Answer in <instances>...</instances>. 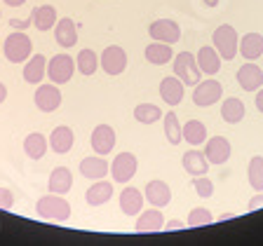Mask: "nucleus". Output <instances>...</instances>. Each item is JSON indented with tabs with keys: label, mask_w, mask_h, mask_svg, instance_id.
<instances>
[{
	"label": "nucleus",
	"mask_w": 263,
	"mask_h": 246,
	"mask_svg": "<svg viewBox=\"0 0 263 246\" xmlns=\"http://www.w3.org/2000/svg\"><path fill=\"white\" fill-rule=\"evenodd\" d=\"M193 188H195L197 197H204V199L214 195V183L207 176H195V178H193Z\"/></svg>",
	"instance_id": "obj_37"
},
{
	"label": "nucleus",
	"mask_w": 263,
	"mask_h": 246,
	"mask_svg": "<svg viewBox=\"0 0 263 246\" xmlns=\"http://www.w3.org/2000/svg\"><path fill=\"white\" fill-rule=\"evenodd\" d=\"M143 56H146L148 64L164 66V64H170V61L174 59V49H172V45H167V43H158V40H153L151 45H146Z\"/></svg>",
	"instance_id": "obj_23"
},
{
	"label": "nucleus",
	"mask_w": 263,
	"mask_h": 246,
	"mask_svg": "<svg viewBox=\"0 0 263 246\" xmlns=\"http://www.w3.org/2000/svg\"><path fill=\"white\" fill-rule=\"evenodd\" d=\"M73 73H76V59H71L68 54H54L52 59H47V77L54 85H66L71 82Z\"/></svg>",
	"instance_id": "obj_6"
},
{
	"label": "nucleus",
	"mask_w": 263,
	"mask_h": 246,
	"mask_svg": "<svg viewBox=\"0 0 263 246\" xmlns=\"http://www.w3.org/2000/svg\"><path fill=\"white\" fill-rule=\"evenodd\" d=\"M204 157H207L209 164H226L230 159V153H233V146H230L228 138L223 136H214L209 141H204Z\"/></svg>",
	"instance_id": "obj_12"
},
{
	"label": "nucleus",
	"mask_w": 263,
	"mask_h": 246,
	"mask_svg": "<svg viewBox=\"0 0 263 246\" xmlns=\"http://www.w3.org/2000/svg\"><path fill=\"white\" fill-rule=\"evenodd\" d=\"M162 127H164V136H167V141H170L172 146H179V143L183 141V136H181L179 115H176L174 110H170L167 115H162Z\"/></svg>",
	"instance_id": "obj_33"
},
{
	"label": "nucleus",
	"mask_w": 263,
	"mask_h": 246,
	"mask_svg": "<svg viewBox=\"0 0 263 246\" xmlns=\"http://www.w3.org/2000/svg\"><path fill=\"white\" fill-rule=\"evenodd\" d=\"M3 3H5V5H10V7H22L26 0H3Z\"/></svg>",
	"instance_id": "obj_44"
},
{
	"label": "nucleus",
	"mask_w": 263,
	"mask_h": 246,
	"mask_svg": "<svg viewBox=\"0 0 263 246\" xmlns=\"http://www.w3.org/2000/svg\"><path fill=\"white\" fill-rule=\"evenodd\" d=\"M139 169V159L134 153H120L113 157V164H110V174H113L115 183H129L134 178Z\"/></svg>",
	"instance_id": "obj_8"
},
{
	"label": "nucleus",
	"mask_w": 263,
	"mask_h": 246,
	"mask_svg": "<svg viewBox=\"0 0 263 246\" xmlns=\"http://www.w3.org/2000/svg\"><path fill=\"white\" fill-rule=\"evenodd\" d=\"M47 188L52 195H66V192H71V188H73L71 169H68V167H57V169H52L49 180H47Z\"/></svg>",
	"instance_id": "obj_22"
},
{
	"label": "nucleus",
	"mask_w": 263,
	"mask_h": 246,
	"mask_svg": "<svg viewBox=\"0 0 263 246\" xmlns=\"http://www.w3.org/2000/svg\"><path fill=\"white\" fill-rule=\"evenodd\" d=\"M31 19H33V26L38 28V31H49V28H54L57 24V10L52 5H40L31 12Z\"/></svg>",
	"instance_id": "obj_31"
},
{
	"label": "nucleus",
	"mask_w": 263,
	"mask_h": 246,
	"mask_svg": "<svg viewBox=\"0 0 263 246\" xmlns=\"http://www.w3.org/2000/svg\"><path fill=\"white\" fill-rule=\"evenodd\" d=\"M47 141H49V148H52L57 155H66V153H71L73 143H76V134H73L71 127L61 125V127H54V129H52Z\"/></svg>",
	"instance_id": "obj_18"
},
{
	"label": "nucleus",
	"mask_w": 263,
	"mask_h": 246,
	"mask_svg": "<svg viewBox=\"0 0 263 246\" xmlns=\"http://www.w3.org/2000/svg\"><path fill=\"white\" fill-rule=\"evenodd\" d=\"M99 68H104L108 75H120L127 68V52L120 45H108L99 56Z\"/></svg>",
	"instance_id": "obj_7"
},
{
	"label": "nucleus",
	"mask_w": 263,
	"mask_h": 246,
	"mask_svg": "<svg viewBox=\"0 0 263 246\" xmlns=\"http://www.w3.org/2000/svg\"><path fill=\"white\" fill-rule=\"evenodd\" d=\"M261 59H263V56H261ZM261 68H263V66H261Z\"/></svg>",
	"instance_id": "obj_47"
},
{
	"label": "nucleus",
	"mask_w": 263,
	"mask_h": 246,
	"mask_svg": "<svg viewBox=\"0 0 263 246\" xmlns=\"http://www.w3.org/2000/svg\"><path fill=\"white\" fill-rule=\"evenodd\" d=\"M204 5H207V7H216V5H219V0H204Z\"/></svg>",
	"instance_id": "obj_45"
},
{
	"label": "nucleus",
	"mask_w": 263,
	"mask_h": 246,
	"mask_svg": "<svg viewBox=\"0 0 263 246\" xmlns=\"http://www.w3.org/2000/svg\"><path fill=\"white\" fill-rule=\"evenodd\" d=\"M45 75H47V59L43 54H31L24 64V80L38 87V82H43Z\"/></svg>",
	"instance_id": "obj_21"
},
{
	"label": "nucleus",
	"mask_w": 263,
	"mask_h": 246,
	"mask_svg": "<svg viewBox=\"0 0 263 246\" xmlns=\"http://www.w3.org/2000/svg\"><path fill=\"white\" fill-rule=\"evenodd\" d=\"M195 59H197V66H200L202 75H207V77L216 75V73L221 71V61H223L219 56V52L214 49V45H204V47H200L197 49V54H195Z\"/></svg>",
	"instance_id": "obj_16"
},
{
	"label": "nucleus",
	"mask_w": 263,
	"mask_h": 246,
	"mask_svg": "<svg viewBox=\"0 0 263 246\" xmlns=\"http://www.w3.org/2000/svg\"><path fill=\"white\" fill-rule=\"evenodd\" d=\"M235 80L245 92H256L263 87V68L258 64H242L237 68Z\"/></svg>",
	"instance_id": "obj_13"
},
{
	"label": "nucleus",
	"mask_w": 263,
	"mask_h": 246,
	"mask_svg": "<svg viewBox=\"0 0 263 246\" xmlns=\"http://www.w3.org/2000/svg\"><path fill=\"white\" fill-rule=\"evenodd\" d=\"M76 68L82 75H94L99 71V54L94 49H80L76 56Z\"/></svg>",
	"instance_id": "obj_32"
},
{
	"label": "nucleus",
	"mask_w": 263,
	"mask_h": 246,
	"mask_svg": "<svg viewBox=\"0 0 263 246\" xmlns=\"http://www.w3.org/2000/svg\"><path fill=\"white\" fill-rule=\"evenodd\" d=\"M209 223H214V216H212V211H209V209H204V207L191 209L188 220H186L188 228H204V225H209Z\"/></svg>",
	"instance_id": "obj_36"
},
{
	"label": "nucleus",
	"mask_w": 263,
	"mask_h": 246,
	"mask_svg": "<svg viewBox=\"0 0 263 246\" xmlns=\"http://www.w3.org/2000/svg\"><path fill=\"white\" fill-rule=\"evenodd\" d=\"M143 192L137 190L134 186H127L125 190L120 192V211L125 216H139L143 211Z\"/></svg>",
	"instance_id": "obj_20"
},
{
	"label": "nucleus",
	"mask_w": 263,
	"mask_h": 246,
	"mask_svg": "<svg viewBox=\"0 0 263 246\" xmlns=\"http://www.w3.org/2000/svg\"><path fill=\"white\" fill-rule=\"evenodd\" d=\"M221 98H223V87H221L219 80H214V77H207V80H200L193 89V104L197 108H209V106L219 104Z\"/></svg>",
	"instance_id": "obj_5"
},
{
	"label": "nucleus",
	"mask_w": 263,
	"mask_h": 246,
	"mask_svg": "<svg viewBox=\"0 0 263 246\" xmlns=\"http://www.w3.org/2000/svg\"><path fill=\"white\" fill-rule=\"evenodd\" d=\"M212 45L223 61H233L240 54V35H237L235 26H230V24L219 26L212 35Z\"/></svg>",
	"instance_id": "obj_2"
},
{
	"label": "nucleus",
	"mask_w": 263,
	"mask_h": 246,
	"mask_svg": "<svg viewBox=\"0 0 263 246\" xmlns=\"http://www.w3.org/2000/svg\"><path fill=\"white\" fill-rule=\"evenodd\" d=\"M35 213L45 220H52V223H64V220L71 218V204L66 202L61 195H45L38 199L35 204Z\"/></svg>",
	"instance_id": "obj_1"
},
{
	"label": "nucleus",
	"mask_w": 263,
	"mask_h": 246,
	"mask_svg": "<svg viewBox=\"0 0 263 246\" xmlns=\"http://www.w3.org/2000/svg\"><path fill=\"white\" fill-rule=\"evenodd\" d=\"M14 207V195H12L10 188H0V209L3 211H10Z\"/></svg>",
	"instance_id": "obj_38"
},
{
	"label": "nucleus",
	"mask_w": 263,
	"mask_h": 246,
	"mask_svg": "<svg viewBox=\"0 0 263 246\" xmlns=\"http://www.w3.org/2000/svg\"><path fill=\"white\" fill-rule=\"evenodd\" d=\"M254 101H256L258 113H263V87H261V89H256V98H254Z\"/></svg>",
	"instance_id": "obj_42"
},
{
	"label": "nucleus",
	"mask_w": 263,
	"mask_h": 246,
	"mask_svg": "<svg viewBox=\"0 0 263 246\" xmlns=\"http://www.w3.org/2000/svg\"><path fill=\"white\" fill-rule=\"evenodd\" d=\"M181 136H183V141H188L191 146L197 148L207 141V127L200 120H188L186 125H181Z\"/></svg>",
	"instance_id": "obj_29"
},
{
	"label": "nucleus",
	"mask_w": 263,
	"mask_h": 246,
	"mask_svg": "<svg viewBox=\"0 0 263 246\" xmlns=\"http://www.w3.org/2000/svg\"><path fill=\"white\" fill-rule=\"evenodd\" d=\"M134 120H139L141 125H153V122L162 120V110L155 104H139L134 108Z\"/></svg>",
	"instance_id": "obj_34"
},
{
	"label": "nucleus",
	"mask_w": 263,
	"mask_h": 246,
	"mask_svg": "<svg viewBox=\"0 0 263 246\" xmlns=\"http://www.w3.org/2000/svg\"><path fill=\"white\" fill-rule=\"evenodd\" d=\"M115 131L110 125H99L94 127L92 131V148H94V153L97 155H110L113 153V148H115Z\"/></svg>",
	"instance_id": "obj_15"
},
{
	"label": "nucleus",
	"mask_w": 263,
	"mask_h": 246,
	"mask_svg": "<svg viewBox=\"0 0 263 246\" xmlns=\"http://www.w3.org/2000/svg\"><path fill=\"white\" fill-rule=\"evenodd\" d=\"M172 66H174V75L179 77L183 85H188V87H195L197 82L202 80V71H200V66H197L195 54H191V52H179V54H174Z\"/></svg>",
	"instance_id": "obj_4"
},
{
	"label": "nucleus",
	"mask_w": 263,
	"mask_h": 246,
	"mask_svg": "<svg viewBox=\"0 0 263 246\" xmlns=\"http://www.w3.org/2000/svg\"><path fill=\"white\" fill-rule=\"evenodd\" d=\"M164 228L167 230H183V228H188V225L181 223V220H170V223H164Z\"/></svg>",
	"instance_id": "obj_41"
},
{
	"label": "nucleus",
	"mask_w": 263,
	"mask_h": 246,
	"mask_svg": "<svg viewBox=\"0 0 263 246\" xmlns=\"http://www.w3.org/2000/svg\"><path fill=\"white\" fill-rule=\"evenodd\" d=\"M181 164H183V169L188 171V176H207V171H209L207 157H204V153H200L197 148L188 150V153L181 157Z\"/></svg>",
	"instance_id": "obj_27"
},
{
	"label": "nucleus",
	"mask_w": 263,
	"mask_h": 246,
	"mask_svg": "<svg viewBox=\"0 0 263 246\" xmlns=\"http://www.w3.org/2000/svg\"><path fill=\"white\" fill-rule=\"evenodd\" d=\"M263 207V195H256L249 199V204H247V211H256V209Z\"/></svg>",
	"instance_id": "obj_40"
},
{
	"label": "nucleus",
	"mask_w": 263,
	"mask_h": 246,
	"mask_svg": "<svg viewBox=\"0 0 263 246\" xmlns=\"http://www.w3.org/2000/svg\"><path fill=\"white\" fill-rule=\"evenodd\" d=\"M54 40H57V45H61L64 49L76 47L78 45V26H76V22L68 19V16L59 19V22L54 24Z\"/></svg>",
	"instance_id": "obj_19"
},
{
	"label": "nucleus",
	"mask_w": 263,
	"mask_h": 246,
	"mask_svg": "<svg viewBox=\"0 0 263 246\" xmlns=\"http://www.w3.org/2000/svg\"><path fill=\"white\" fill-rule=\"evenodd\" d=\"M47 148H49V141L40 131H33V134H28V136L24 138V153L31 159H43L45 153H47Z\"/></svg>",
	"instance_id": "obj_30"
},
{
	"label": "nucleus",
	"mask_w": 263,
	"mask_h": 246,
	"mask_svg": "<svg viewBox=\"0 0 263 246\" xmlns=\"http://www.w3.org/2000/svg\"><path fill=\"white\" fill-rule=\"evenodd\" d=\"M0 16H3V14H0Z\"/></svg>",
	"instance_id": "obj_48"
},
{
	"label": "nucleus",
	"mask_w": 263,
	"mask_h": 246,
	"mask_svg": "<svg viewBox=\"0 0 263 246\" xmlns=\"http://www.w3.org/2000/svg\"><path fill=\"white\" fill-rule=\"evenodd\" d=\"M113 197V183H108V180L99 178L94 180V186L87 188V192H85V199H87L89 207H101V204H106Z\"/></svg>",
	"instance_id": "obj_26"
},
{
	"label": "nucleus",
	"mask_w": 263,
	"mask_h": 246,
	"mask_svg": "<svg viewBox=\"0 0 263 246\" xmlns=\"http://www.w3.org/2000/svg\"><path fill=\"white\" fill-rule=\"evenodd\" d=\"M143 197L148 199L151 207L162 209V207H167V204L172 202V190H170V186H167L164 180L155 178V180H148L146 190H143Z\"/></svg>",
	"instance_id": "obj_17"
},
{
	"label": "nucleus",
	"mask_w": 263,
	"mask_h": 246,
	"mask_svg": "<svg viewBox=\"0 0 263 246\" xmlns=\"http://www.w3.org/2000/svg\"><path fill=\"white\" fill-rule=\"evenodd\" d=\"M162 228L164 216L158 207H148L146 211H141L137 218V225H134V230L141 232V235H158V232H162Z\"/></svg>",
	"instance_id": "obj_11"
},
{
	"label": "nucleus",
	"mask_w": 263,
	"mask_h": 246,
	"mask_svg": "<svg viewBox=\"0 0 263 246\" xmlns=\"http://www.w3.org/2000/svg\"><path fill=\"white\" fill-rule=\"evenodd\" d=\"M245 104H242L237 96H228L221 98V117H223L228 125H237V122L245 120Z\"/></svg>",
	"instance_id": "obj_28"
},
{
	"label": "nucleus",
	"mask_w": 263,
	"mask_h": 246,
	"mask_svg": "<svg viewBox=\"0 0 263 246\" xmlns=\"http://www.w3.org/2000/svg\"><path fill=\"white\" fill-rule=\"evenodd\" d=\"M28 24H33L31 16H28V19H10V26L14 28V31H26Z\"/></svg>",
	"instance_id": "obj_39"
},
{
	"label": "nucleus",
	"mask_w": 263,
	"mask_h": 246,
	"mask_svg": "<svg viewBox=\"0 0 263 246\" xmlns=\"http://www.w3.org/2000/svg\"><path fill=\"white\" fill-rule=\"evenodd\" d=\"M31 52H33V43L24 31H12L5 38V43H3V54H5V59L12 61V64H24V61H28Z\"/></svg>",
	"instance_id": "obj_3"
},
{
	"label": "nucleus",
	"mask_w": 263,
	"mask_h": 246,
	"mask_svg": "<svg viewBox=\"0 0 263 246\" xmlns=\"http://www.w3.org/2000/svg\"><path fill=\"white\" fill-rule=\"evenodd\" d=\"M0 52H3V45H0Z\"/></svg>",
	"instance_id": "obj_46"
},
{
	"label": "nucleus",
	"mask_w": 263,
	"mask_h": 246,
	"mask_svg": "<svg viewBox=\"0 0 263 246\" xmlns=\"http://www.w3.org/2000/svg\"><path fill=\"white\" fill-rule=\"evenodd\" d=\"M148 35L158 43H167V45H176L181 40V26L174 19H155L148 26Z\"/></svg>",
	"instance_id": "obj_9"
},
{
	"label": "nucleus",
	"mask_w": 263,
	"mask_h": 246,
	"mask_svg": "<svg viewBox=\"0 0 263 246\" xmlns=\"http://www.w3.org/2000/svg\"><path fill=\"white\" fill-rule=\"evenodd\" d=\"M247 176H249V186L256 192H263V157L261 155H254V157L249 159Z\"/></svg>",
	"instance_id": "obj_35"
},
{
	"label": "nucleus",
	"mask_w": 263,
	"mask_h": 246,
	"mask_svg": "<svg viewBox=\"0 0 263 246\" xmlns=\"http://www.w3.org/2000/svg\"><path fill=\"white\" fill-rule=\"evenodd\" d=\"M240 54L247 61H256L263 56V35L261 33H245L240 38Z\"/></svg>",
	"instance_id": "obj_25"
},
{
	"label": "nucleus",
	"mask_w": 263,
	"mask_h": 246,
	"mask_svg": "<svg viewBox=\"0 0 263 246\" xmlns=\"http://www.w3.org/2000/svg\"><path fill=\"white\" fill-rule=\"evenodd\" d=\"M183 94H186V85L176 75L162 77V82H160V98H162L170 108H174V106H179L181 101H183Z\"/></svg>",
	"instance_id": "obj_14"
},
{
	"label": "nucleus",
	"mask_w": 263,
	"mask_h": 246,
	"mask_svg": "<svg viewBox=\"0 0 263 246\" xmlns=\"http://www.w3.org/2000/svg\"><path fill=\"white\" fill-rule=\"evenodd\" d=\"M5 98H7V87L5 82H0V104H5Z\"/></svg>",
	"instance_id": "obj_43"
},
{
	"label": "nucleus",
	"mask_w": 263,
	"mask_h": 246,
	"mask_svg": "<svg viewBox=\"0 0 263 246\" xmlns=\"http://www.w3.org/2000/svg\"><path fill=\"white\" fill-rule=\"evenodd\" d=\"M33 101H35L38 110H43V113H54V110L61 106L64 96H61V92H59V85L47 82V85H38Z\"/></svg>",
	"instance_id": "obj_10"
},
{
	"label": "nucleus",
	"mask_w": 263,
	"mask_h": 246,
	"mask_svg": "<svg viewBox=\"0 0 263 246\" xmlns=\"http://www.w3.org/2000/svg\"><path fill=\"white\" fill-rule=\"evenodd\" d=\"M108 171H110V164L104 159V155H99V157L92 155V157H85L80 162V174L89 180L104 178V176H108Z\"/></svg>",
	"instance_id": "obj_24"
}]
</instances>
